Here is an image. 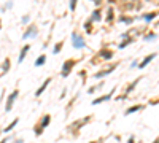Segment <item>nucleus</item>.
<instances>
[{
  "mask_svg": "<svg viewBox=\"0 0 159 143\" xmlns=\"http://www.w3.org/2000/svg\"><path fill=\"white\" fill-rule=\"evenodd\" d=\"M51 124V115H43L42 119L38 121V124H35L33 126V134L37 135V137H40V135H43V131H45L48 126Z\"/></svg>",
  "mask_w": 159,
  "mask_h": 143,
  "instance_id": "f257e3e1",
  "label": "nucleus"
},
{
  "mask_svg": "<svg viewBox=\"0 0 159 143\" xmlns=\"http://www.w3.org/2000/svg\"><path fill=\"white\" fill-rule=\"evenodd\" d=\"M78 62H80L78 59H67V60H64L62 69H60V76H62V78H67L70 73H72L73 67H75Z\"/></svg>",
  "mask_w": 159,
  "mask_h": 143,
  "instance_id": "f03ea898",
  "label": "nucleus"
},
{
  "mask_svg": "<svg viewBox=\"0 0 159 143\" xmlns=\"http://www.w3.org/2000/svg\"><path fill=\"white\" fill-rule=\"evenodd\" d=\"M72 45L75 49H83V48L86 46V42H84L83 35H81L80 32H76V30L72 32Z\"/></svg>",
  "mask_w": 159,
  "mask_h": 143,
  "instance_id": "7ed1b4c3",
  "label": "nucleus"
},
{
  "mask_svg": "<svg viewBox=\"0 0 159 143\" xmlns=\"http://www.w3.org/2000/svg\"><path fill=\"white\" fill-rule=\"evenodd\" d=\"M118 67V62H115V64H108L107 67H103L100 72H97V73H94V78L96 80H100V78H105L108 76V75L111 73V72H115V69Z\"/></svg>",
  "mask_w": 159,
  "mask_h": 143,
  "instance_id": "20e7f679",
  "label": "nucleus"
},
{
  "mask_svg": "<svg viewBox=\"0 0 159 143\" xmlns=\"http://www.w3.org/2000/svg\"><path fill=\"white\" fill-rule=\"evenodd\" d=\"M92 121V115H89V116H84V118H81V119H78V121H75L72 126H70V131H76L78 132L81 127H84L86 124H89V122Z\"/></svg>",
  "mask_w": 159,
  "mask_h": 143,
  "instance_id": "39448f33",
  "label": "nucleus"
},
{
  "mask_svg": "<svg viewBox=\"0 0 159 143\" xmlns=\"http://www.w3.org/2000/svg\"><path fill=\"white\" fill-rule=\"evenodd\" d=\"M18 95H19V91H18V89H15L11 94L8 95V99H6V103H5V113H10V111L13 110V105H15V102H16V99H18Z\"/></svg>",
  "mask_w": 159,
  "mask_h": 143,
  "instance_id": "423d86ee",
  "label": "nucleus"
},
{
  "mask_svg": "<svg viewBox=\"0 0 159 143\" xmlns=\"http://www.w3.org/2000/svg\"><path fill=\"white\" fill-rule=\"evenodd\" d=\"M140 81H142V76H140V78H135L132 83H131L129 86H127L126 89H124V94H121L119 97H116V99H118V100H124V99H127V95H129V94L135 89V87H137V84L140 83Z\"/></svg>",
  "mask_w": 159,
  "mask_h": 143,
  "instance_id": "0eeeda50",
  "label": "nucleus"
},
{
  "mask_svg": "<svg viewBox=\"0 0 159 143\" xmlns=\"http://www.w3.org/2000/svg\"><path fill=\"white\" fill-rule=\"evenodd\" d=\"M37 33H38V27H37V24H30V26L26 29V32L22 33V38H24V40H27V38H35Z\"/></svg>",
  "mask_w": 159,
  "mask_h": 143,
  "instance_id": "6e6552de",
  "label": "nucleus"
},
{
  "mask_svg": "<svg viewBox=\"0 0 159 143\" xmlns=\"http://www.w3.org/2000/svg\"><path fill=\"white\" fill-rule=\"evenodd\" d=\"M115 91H116V86L113 87V89L110 91L108 94H105V95H100V97H97V99H94L92 100V105L96 107V105H100V103H103V102H108V100H111V95L115 94Z\"/></svg>",
  "mask_w": 159,
  "mask_h": 143,
  "instance_id": "1a4fd4ad",
  "label": "nucleus"
},
{
  "mask_svg": "<svg viewBox=\"0 0 159 143\" xmlns=\"http://www.w3.org/2000/svg\"><path fill=\"white\" fill-rule=\"evenodd\" d=\"M10 67H11V60H10V57H5L3 62L0 64V78L6 75V72H10Z\"/></svg>",
  "mask_w": 159,
  "mask_h": 143,
  "instance_id": "9d476101",
  "label": "nucleus"
},
{
  "mask_svg": "<svg viewBox=\"0 0 159 143\" xmlns=\"http://www.w3.org/2000/svg\"><path fill=\"white\" fill-rule=\"evenodd\" d=\"M156 56H158V53H153V54H148V56L145 57V59L142 60L140 64H137V67H138V69H140V70H143L145 67H147L148 64L151 62V60H153V59H156Z\"/></svg>",
  "mask_w": 159,
  "mask_h": 143,
  "instance_id": "9b49d317",
  "label": "nucleus"
},
{
  "mask_svg": "<svg viewBox=\"0 0 159 143\" xmlns=\"http://www.w3.org/2000/svg\"><path fill=\"white\" fill-rule=\"evenodd\" d=\"M51 81H53V78H46V80L42 83V86H40L38 89L35 91V97H40V95L45 92V91H46V87H48L49 84H51Z\"/></svg>",
  "mask_w": 159,
  "mask_h": 143,
  "instance_id": "f8f14e48",
  "label": "nucleus"
},
{
  "mask_svg": "<svg viewBox=\"0 0 159 143\" xmlns=\"http://www.w3.org/2000/svg\"><path fill=\"white\" fill-rule=\"evenodd\" d=\"M89 21H91V22H99V21H102V13H100L99 8H96L92 13H91Z\"/></svg>",
  "mask_w": 159,
  "mask_h": 143,
  "instance_id": "ddd939ff",
  "label": "nucleus"
},
{
  "mask_svg": "<svg viewBox=\"0 0 159 143\" xmlns=\"http://www.w3.org/2000/svg\"><path fill=\"white\" fill-rule=\"evenodd\" d=\"M142 110H145V105H134V107H131V108H127L126 111H124V116H127V115H132V113H137V111H142Z\"/></svg>",
  "mask_w": 159,
  "mask_h": 143,
  "instance_id": "4468645a",
  "label": "nucleus"
},
{
  "mask_svg": "<svg viewBox=\"0 0 159 143\" xmlns=\"http://www.w3.org/2000/svg\"><path fill=\"white\" fill-rule=\"evenodd\" d=\"M29 51H30V45L22 46L21 53H19V57H18V64H22V62H24V59H26V56H27V53H29Z\"/></svg>",
  "mask_w": 159,
  "mask_h": 143,
  "instance_id": "2eb2a0df",
  "label": "nucleus"
},
{
  "mask_svg": "<svg viewBox=\"0 0 159 143\" xmlns=\"http://www.w3.org/2000/svg\"><path fill=\"white\" fill-rule=\"evenodd\" d=\"M99 56L102 57L103 60H110V59H113V51L111 49H102L99 53Z\"/></svg>",
  "mask_w": 159,
  "mask_h": 143,
  "instance_id": "dca6fc26",
  "label": "nucleus"
},
{
  "mask_svg": "<svg viewBox=\"0 0 159 143\" xmlns=\"http://www.w3.org/2000/svg\"><path fill=\"white\" fill-rule=\"evenodd\" d=\"M18 122H19V118H15V119H13V121H11V122H10V124H8V126H6L5 129H3V132H5V134H8V132H11L13 129H15L16 126H18Z\"/></svg>",
  "mask_w": 159,
  "mask_h": 143,
  "instance_id": "f3484780",
  "label": "nucleus"
},
{
  "mask_svg": "<svg viewBox=\"0 0 159 143\" xmlns=\"http://www.w3.org/2000/svg\"><path fill=\"white\" fill-rule=\"evenodd\" d=\"M158 13L156 11H151V13H147V15L142 16V19H143L145 22H153V19H156Z\"/></svg>",
  "mask_w": 159,
  "mask_h": 143,
  "instance_id": "a211bd4d",
  "label": "nucleus"
},
{
  "mask_svg": "<svg viewBox=\"0 0 159 143\" xmlns=\"http://www.w3.org/2000/svg\"><path fill=\"white\" fill-rule=\"evenodd\" d=\"M45 62H46V56H45V54H42V56H38L35 59L33 65H35V67H42V65H45Z\"/></svg>",
  "mask_w": 159,
  "mask_h": 143,
  "instance_id": "6ab92c4d",
  "label": "nucleus"
},
{
  "mask_svg": "<svg viewBox=\"0 0 159 143\" xmlns=\"http://www.w3.org/2000/svg\"><path fill=\"white\" fill-rule=\"evenodd\" d=\"M62 46H64V40L57 42L56 45H54V48H53V54H59V53H60V49H62Z\"/></svg>",
  "mask_w": 159,
  "mask_h": 143,
  "instance_id": "aec40b11",
  "label": "nucleus"
},
{
  "mask_svg": "<svg viewBox=\"0 0 159 143\" xmlns=\"http://www.w3.org/2000/svg\"><path fill=\"white\" fill-rule=\"evenodd\" d=\"M11 8H13V0H6L5 5L2 6V10H0V11L5 13V11H8V10H11Z\"/></svg>",
  "mask_w": 159,
  "mask_h": 143,
  "instance_id": "412c9836",
  "label": "nucleus"
},
{
  "mask_svg": "<svg viewBox=\"0 0 159 143\" xmlns=\"http://www.w3.org/2000/svg\"><path fill=\"white\" fill-rule=\"evenodd\" d=\"M156 38H158V33L156 32H148V35L143 37L145 42H151V40H156Z\"/></svg>",
  "mask_w": 159,
  "mask_h": 143,
  "instance_id": "4be33fe9",
  "label": "nucleus"
},
{
  "mask_svg": "<svg viewBox=\"0 0 159 143\" xmlns=\"http://www.w3.org/2000/svg\"><path fill=\"white\" fill-rule=\"evenodd\" d=\"M107 22L108 24L113 22V8L111 6H108V10H107Z\"/></svg>",
  "mask_w": 159,
  "mask_h": 143,
  "instance_id": "5701e85b",
  "label": "nucleus"
},
{
  "mask_svg": "<svg viewBox=\"0 0 159 143\" xmlns=\"http://www.w3.org/2000/svg\"><path fill=\"white\" fill-rule=\"evenodd\" d=\"M132 42H134V38H132V37H127V40L124 38V42L121 43V45L118 46V48H119V49H124V48H126L127 45H131V43H132Z\"/></svg>",
  "mask_w": 159,
  "mask_h": 143,
  "instance_id": "b1692460",
  "label": "nucleus"
},
{
  "mask_svg": "<svg viewBox=\"0 0 159 143\" xmlns=\"http://www.w3.org/2000/svg\"><path fill=\"white\" fill-rule=\"evenodd\" d=\"M102 87H103V81H102V83H100V84H97V86H91L89 89H87V94H94V92H96V91L102 89Z\"/></svg>",
  "mask_w": 159,
  "mask_h": 143,
  "instance_id": "393cba45",
  "label": "nucleus"
},
{
  "mask_svg": "<svg viewBox=\"0 0 159 143\" xmlns=\"http://www.w3.org/2000/svg\"><path fill=\"white\" fill-rule=\"evenodd\" d=\"M84 29H86V32H87V33L92 32V22H91L89 19H87V21L84 22Z\"/></svg>",
  "mask_w": 159,
  "mask_h": 143,
  "instance_id": "a878e982",
  "label": "nucleus"
},
{
  "mask_svg": "<svg viewBox=\"0 0 159 143\" xmlns=\"http://www.w3.org/2000/svg\"><path fill=\"white\" fill-rule=\"evenodd\" d=\"M76 3H78V0H70V3H69V8H70V11H75L76 10Z\"/></svg>",
  "mask_w": 159,
  "mask_h": 143,
  "instance_id": "bb28decb",
  "label": "nucleus"
},
{
  "mask_svg": "<svg viewBox=\"0 0 159 143\" xmlns=\"http://www.w3.org/2000/svg\"><path fill=\"white\" fill-rule=\"evenodd\" d=\"M132 21H134L132 18H126V16H123L119 22H124V24H132Z\"/></svg>",
  "mask_w": 159,
  "mask_h": 143,
  "instance_id": "cd10ccee",
  "label": "nucleus"
},
{
  "mask_svg": "<svg viewBox=\"0 0 159 143\" xmlns=\"http://www.w3.org/2000/svg\"><path fill=\"white\" fill-rule=\"evenodd\" d=\"M29 21H30V15H24V16L21 18V22H22V24H27Z\"/></svg>",
  "mask_w": 159,
  "mask_h": 143,
  "instance_id": "c85d7f7f",
  "label": "nucleus"
},
{
  "mask_svg": "<svg viewBox=\"0 0 159 143\" xmlns=\"http://www.w3.org/2000/svg\"><path fill=\"white\" fill-rule=\"evenodd\" d=\"M11 143H24V138H13Z\"/></svg>",
  "mask_w": 159,
  "mask_h": 143,
  "instance_id": "c756f323",
  "label": "nucleus"
},
{
  "mask_svg": "<svg viewBox=\"0 0 159 143\" xmlns=\"http://www.w3.org/2000/svg\"><path fill=\"white\" fill-rule=\"evenodd\" d=\"M65 94H67V91H65V89H64V92H62V94H60V97H59V99H60V100H64V99H65Z\"/></svg>",
  "mask_w": 159,
  "mask_h": 143,
  "instance_id": "7c9ffc66",
  "label": "nucleus"
},
{
  "mask_svg": "<svg viewBox=\"0 0 159 143\" xmlns=\"http://www.w3.org/2000/svg\"><path fill=\"white\" fill-rule=\"evenodd\" d=\"M150 105H158V99H154V100L151 99V100H150Z\"/></svg>",
  "mask_w": 159,
  "mask_h": 143,
  "instance_id": "2f4dec72",
  "label": "nucleus"
},
{
  "mask_svg": "<svg viewBox=\"0 0 159 143\" xmlns=\"http://www.w3.org/2000/svg\"><path fill=\"white\" fill-rule=\"evenodd\" d=\"M127 143H135V137L132 135V137H129V140H127Z\"/></svg>",
  "mask_w": 159,
  "mask_h": 143,
  "instance_id": "473e14b6",
  "label": "nucleus"
},
{
  "mask_svg": "<svg viewBox=\"0 0 159 143\" xmlns=\"http://www.w3.org/2000/svg\"><path fill=\"white\" fill-rule=\"evenodd\" d=\"M137 60H132V64H131V69H134V67H137Z\"/></svg>",
  "mask_w": 159,
  "mask_h": 143,
  "instance_id": "72a5a7b5",
  "label": "nucleus"
},
{
  "mask_svg": "<svg viewBox=\"0 0 159 143\" xmlns=\"http://www.w3.org/2000/svg\"><path fill=\"white\" fill-rule=\"evenodd\" d=\"M8 140H10L8 137H6V138H2V140H0V143H6V142H8Z\"/></svg>",
  "mask_w": 159,
  "mask_h": 143,
  "instance_id": "f704fd0d",
  "label": "nucleus"
},
{
  "mask_svg": "<svg viewBox=\"0 0 159 143\" xmlns=\"http://www.w3.org/2000/svg\"><path fill=\"white\" fill-rule=\"evenodd\" d=\"M94 2H96V5H100V2H102V0H94Z\"/></svg>",
  "mask_w": 159,
  "mask_h": 143,
  "instance_id": "c9c22d12",
  "label": "nucleus"
},
{
  "mask_svg": "<svg viewBox=\"0 0 159 143\" xmlns=\"http://www.w3.org/2000/svg\"><path fill=\"white\" fill-rule=\"evenodd\" d=\"M89 143H99V142H96V140H92V142H89Z\"/></svg>",
  "mask_w": 159,
  "mask_h": 143,
  "instance_id": "e433bc0d",
  "label": "nucleus"
},
{
  "mask_svg": "<svg viewBox=\"0 0 159 143\" xmlns=\"http://www.w3.org/2000/svg\"><path fill=\"white\" fill-rule=\"evenodd\" d=\"M153 143H158V138H154V142Z\"/></svg>",
  "mask_w": 159,
  "mask_h": 143,
  "instance_id": "4c0bfd02",
  "label": "nucleus"
},
{
  "mask_svg": "<svg viewBox=\"0 0 159 143\" xmlns=\"http://www.w3.org/2000/svg\"><path fill=\"white\" fill-rule=\"evenodd\" d=\"M0 29H2V19H0Z\"/></svg>",
  "mask_w": 159,
  "mask_h": 143,
  "instance_id": "58836bf2",
  "label": "nucleus"
}]
</instances>
